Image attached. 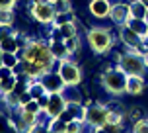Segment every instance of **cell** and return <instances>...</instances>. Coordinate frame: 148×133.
Segmentation results:
<instances>
[{
    "label": "cell",
    "instance_id": "cell-1",
    "mask_svg": "<svg viewBox=\"0 0 148 133\" xmlns=\"http://www.w3.org/2000/svg\"><path fill=\"white\" fill-rule=\"evenodd\" d=\"M86 41H88V47L96 55H105L113 49V45L117 41V37L113 35V31L109 28H103V26H94L86 31Z\"/></svg>",
    "mask_w": 148,
    "mask_h": 133
},
{
    "label": "cell",
    "instance_id": "cell-2",
    "mask_svg": "<svg viewBox=\"0 0 148 133\" xmlns=\"http://www.w3.org/2000/svg\"><path fill=\"white\" fill-rule=\"evenodd\" d=\"M99 84H101V88H103L109 96H113V98L127 94V74L123 73L117 65L115 66H107V69L101 71Z\"/></svg>",
    "mask_w": 148,
    "mask_h": 133
},
{
    "label": "cell",
    "instance_id": "cell-3",
    "mask_svg": "<svg viewBox=\"0 0 148 133\" xmlns=\"http://www.w3.org/2000/svg\"><path fill=\"white\" fill-rule=\"evenodd\" d=\"M115 65H117L127 76H129V74L146 76V73H148V57L146 55H140L138 51H133V49H127V51L121 53V57L117 59Z\"/></svg>",
    "mask_w": 148,
    "mask_h": 133
},
{
    "label": "cell",
    "instance_id": "cell-4",
    "mask_svg": "<svg viewBox=\"0 0 148 133\" xmlns=\"http://www.w3.org/2000/svg\"><path fill=\"white\" fill-rule=\"evenodd\" d=\"M27 12L33 16V20L41 26H53L55 22V16H57V10L49 0H27Z\"/></svg>",
    "mask_w": 148,
    "mask_h": 133
},
{
    "label": "cell",
    "instance_id": "cell-5",
    "mask_svg": "<svg viewBox=\"0 0 148 133\" xmlns=\"http://www.w3.org/2000/svg\"><path fill=\"white\" fill-rule=\"evenodd\" d=\"M107 114H109V106H105V104H84L82 121L86 125L97 129V127H103L107 123Z\"/></svg>",
    "mask_w": 148,
    "mask_h": 133
},
{
    "label": "cell",
    "instance_id": "cell-6",
    "mask_svg": "<svg viewBox=\"0 0 148 133\" xmlns=\"http://www.w3.org/2000/svg\"><path fill=\"white\" fill-rule=\"evenodd\" d=\"M57 73L60 74V78H62V82H64L66 86H78V84H82V80H84L82 66L78 65L76 61H72L70 57L57 63Z\"/></svg>",
    "mask_w": 148,
    "mask_h": 133
},
{
    "label": "cell",
    "instance_id": "cell-7",
    "mask_svg": "<svg viewBox=\"0 0 148 133\" xmlns=\"http://www.w3.org/2000/svg\"><path fill=\"white\" fill-rule=\"evenodd\" d=\"M142 39H144V37H140L138 33H134V31L131 30L129 26H119L117 41L123 45L125 49H133V51H134V49H136V47L142 43Z\"/></svg>",
    "mask_w": 148,
    "mask_h": 133
},
{
    "label": "cell",
    "instance_id": "cell-8",
    "mask_svg": "<svg viewBox=\"0 0 148 133\" xmlns=\"http://www.w3.org/2000/svg\"><path fill=\"white\" fill-rule=\"evenodd\" d=\"M131 18V6H129V2H125V0H119V2H115L113 6H111V12H109V20L115 26H125L127 20Z\"/></svg>",
    "mask_w": 148,
    "mask_h": 133
},
{
    "label": "cell",
    "instance_id": "cell-9",
    "mask_svg": "<svg viewBox=\"0 0 148 133\" xmlns=\"http://www.w3.org/2000/svg\"><path fill=\"white\" fill-rule=\"evenodd\" d=\"M68 108V102L64 100V96H62V92H53V94H49V104H47V108H45V112L49 114V118L55 119V118H60V114Z\"/></svg>",
    "mask_w": 148,
    "mask_h": 133
},
{
    "label": "cell",
    "instance_id": "cell-10",
    "mask_svg": "<svg viewBox=\"0 0 148 133\" xmlns=\"http://www.w3.org/2000/svg\"><path fill=\"white\" fill-rule=\"evenodd\" d=\"M39 82L43 84V88L49 92V94H53V92H62L64 90V82H62V78H60V74L57 73V69H53V71H49V73H45L41 78H39Z\"/></svg>",
    "mask_w": 148,
    "mask_h": 133
},
{
    "label": "cell",
    "instance_id": "cell-11",
    "mask_svg": "<svg viewBox=\"0 0 148 133\" xmlns=\"http://www.w3.org/2000/svg\"><path fill=\"white\" fill-rule=\"evenodd\" d=\"M111 6H113L111 0H90L88 2V12L94 16L96 20H105V18H109Z\"/></svg>",
    "mask_w": 148,
    "mask_h": 133
},
{
    "label": "cell",
    "instance_id": "cell-12",
    "mask_svg": "<svg viewBox=\"0 0 148 133\" xmlns=\"http://www.w3.org/2000/svg\"><path fill=\"white\" fill-rule=\"evenodd\" d=\"M146 88H148L146 76H138V74L127 76V94L129 96H140V94H144Z\"/></svg>",
    "mask_w": 148,
    "mask_h": 133
},
{
    "label": "cell",
    "instance_id": "cell-13",
    "mask_svg": "<svg viewBox=\"0 0 148 133\" xmlns=\"http://www.w3.org/2000/svg\"><path fill=\"white\" fill-rule=\"evenodd\" d=\"M62 96H64V100L68 102V106H82V104H84L82 94L78 92V88H76V86H64Z\"/></svg>",
    "mask_w": 148,
    "mask_h": 133
},
{
    "label": "cell",
    "instance_id": "cell-14",
    "mask_svg": "<svg viewBox=\"0 0 148 133\" xmlns=\"http://www.w3.org/2000/svg\"><path fill=\"white\" fill-rule=\"evenodd\" d=\"M49 45H51V51H53V55H55L57 61H62V59H68V57H70L64 39H62V41H55V39H53V41H49Z\"/></svg>",
    "mask_w": 148,
    "mask_h": 133
},
{
    "label": "cell",
    "instance_id": "cell-15",
    "mask_svg": "<svg viewBox=\"0 0 148 133\" xmlns=\"http://www.w3.org/2000/svg\"><path fill=\"white\" fill-rule=\"evenodd\" d=\"M131 6V18H138V20H146L148 14V6L142 2V0H131L129 2Z\"/></svg>",
    "mask_w": 148,
    "mask_h": 133
},
{
    "label": "cell",
    "instance_id": "cell-16",
    "mask_svg": "<svg viewBox=\"0 0 148 133\" xmlns=\"http://www.w3.org/2000/svg\"><path fill=\"white\" fill-rule=\"evenodd\" d=\"M125 26H129L134 33H138L140 37H146L148 33V22L146 20H138V18H129Z\"/></svg>",
    "mask_w": 148,
    "mask_h": 133
},
{
    "label": "cell",
    "instance_id": "cell-17",
    "mask_svg": "<svg viewBox=\"0 0 148 133\" xmlns=\"http://www.w3.org/2000/svg\"><path fill=\"white\" fill-rule=\"evenodd\" d=\"M60 31V35H62V39H68V37H74L78 35V22H76V18H74L72 22L68 24H62V26H57Z\"/></svg>",
    "mask_w": 148,
    "mask_h": 133
},
{
    "label": "cell",
    "instance_id": "cell-18",
    "mask_svg": "<svg viewBox=\"0 0 148 133\" xmlns=\"http://www.w3.org/2000/svg\"><path fill=\"white\" fill-rule=\"evenodd\" d=\"M14 22H16L14 8H2V10H0V26H8V28H12Z\"/></svg>",
    "mask_w": 148,
    "mask_h": 133
},
{
    "label": "cell",
    "instance_id": "cell-19",
    "mask_svg": "<svg viewBox=\"0 0 148 133\" xmlns=\"http://www.w3.org/2000/svg\"><path fill=\"white\" fill-rule=\"evenodd\" d=\"M64 43H66V49H68V53H70V57H72V55H80V51H82L80 35L68 37V39H64Z\"/></svg>",
    "mask_w": 148,
    "mask_h": 133
},
{
    "label": "cell",
    "instance_id": "cell-20",
    "mask_svg": "<svg viewBox=\"0 0 148 133\" xmlns=\"http://www.w3.org/2000/svg\"><path fill=\"white\" fill-rule=\"evenodd\" d=\"M16 82H18L16 74L8 76V78H2V80H0V96H4V94H8V92H12L14 86H16Z\"/></svg>",
    "mask_w": 148,
    "mask_h": 133
},
{
    "label": "cell",
    "instance_id": "cell-21",
    "mask_svg": "<svg viewBox=\"0 0 148 133\" xmlns=\"http://www.w3.org/2000/svg\"><path fill=\"white\" fill-rule=\"evenodd\" d=\"M129 133H148V118H140L133 121L129 127Z\"/></svg>",
    "mask_w": 148,
    "mask_h": 133
},
{
    "label": "cell",
    "instance_id": "cell-22",
    "mask_svg": "<svg viewBox=\"0 0 148 133\" xmlns=\"http://www.w3.org/2000/svg\"><path fill=\"white\" fill-rule=\"evenodd\" d=\"M74 18H76V16H74V10H70V12H57L53 26H62V24H68V22H72Z\"/></svg>",
    "mask_w": 148,
    "mask_h": 133
},
{
    "label": "cell",
    "instance_id": "cell-23",
    "mask_svg": "<svg viewBox=\"0 0 148 133\" xmlns=\"http://www.w3.org/2000/svg\"><path fill=\"white\" fill-rule=\"evenodd\" d=\"M20 63V57L16 55V53H4L2 51V65L4 66H10L12 71H14V66Z\"/></svg>",
    "mask_w": 148,
    "mask_h": 133
},
{
    "label": "cell",
    "instance_id": "cell-24",
    "mask_svg": "<svg viewBox=\"0 0 148 133\" xmlns=\"http://www.w3.org/2000/svg\"><path fill=\"white\" fill-rule=\"evenodd\" d=\"M49 129H53L55 133H66V121L60 118H55L49 121Z\"/></svg>",
    "mask_w": 148,
    "mask_h": 133
},
{
    "label": "cell",
    "instance_id": "cell-25",
    "mask_svg": "<svg viewBox=\"0 0 148 133\" xmlns=\"http://www.w3.org/2000/svg\"><path fill=\"white\" fill-rule=\"evenodd\" d=\"M103 129H105L107 133H127L125 123H105Z\"/></svg>",
    "mask_w": 148,
    "mask_h": 133
},
{
    "label": "cell",
    "instance_id": "cell-26",
    "mask_svg": "<svg viewBox=\"0 0 148 133\" xmlns=\"http://www.w3.org/2000/svg\"><path fill=\"white\" fill-rule=\"evenodd\" d=\"M22 108H23V110H27V112H31V114H39V112H41V106H39V102H37V100H33V98H31L27 104H23Z\"/></svg>",
    "mask_w": 148,
    "mask_h": 133
},
{
    "label": "cell",
    "instance_id": "cell-27",
    "mask_svg": "<svg viewBox=\"0 0 148 133\" xmlns=\"http://www.w3.org/2000/svg\"><path fill=\"white\" fill-rule=\"evenodd\" d=\"M18 0H0V10L2 8H16Z\"/></svg>",
    "mask_w": 148,
    "mask_h": 133
},
{
    "label": "cell",
    "instance_id": "cell-28",
    "mask_svg": "<svg viewBox=\"0 0 148 133\" xmlns=\"http://www.w3.org/2000/svg\"><path fill=\"white\" fill-rule=\"evenodd\" d=\"M37 102H39V106H41V110H45L47 104H49V92L43 94V96H39V98H37Z\"/></svg>",
    "mask_w": 148,
    "mask_h": 133
},
{
    "label": "cell",
    "instance_id": "cell-29",
    "mask_svg": "<svg viewBox=\"0 0 148 133\" xmlns=\"http://www.w3.org/2000/svg\"><path fill=\"white\" fill-rule=\"evenodd\" d=\"M92 133H107V131H105L103 127H97V129H94V131H92Z\"/></svg>",
    "mask_w": 148,
    "mask_h": 133
},
{
    "label": "cell",
    "instance_id": "cell-30",
    "mask_svg": "<svg viewBox=\"0 0 148 133\" xmlns=\"http://www.w3.org/2000/svg\"><path fill=\"white\" fill-rule=\"evenodd\" d=\"M51 4H57V2H62V0H49Z\"/></svg>",
    "mask_w": 148,
    "mask_h": 133
},
{
    "label": "cell",
    "instance_id": "cell-31",
    "mask_svg": "<svg viewBox=\"0 0 148 133\" xmlns=\"http://www.w3.org/2000/svg\"><path fill=\"white\" fill-rule=\"evenodd\" d=\"M0 66H2V49H0Z\"/></svg>",
    "mask_w": 148,
    "mask_h": 133
},
{
    "label": "cell",
    "instance_id": "cell-32",
    "mask_svg": "<svg viewBox=\"0 0 148 133\" xmlns=\"http://www.w3.org/2000/svg\"><path fill=\"white\" fill-rule=\"evenodd\" d=\"M47 133H55V131H53V129H47Z\"/></svg>",
    "mask_w": 148,
    "mask_h": 133
},
{
    "label": "cell",
    "instance_id": "cell-33",
    "mask_svg": "<svg viewBox=\"0 0 148 133\" xmlns=\"http://www.w3.org/2000/svg\"><path fill=\"white\" fill-rule=\"evenodd\" d=\"M142 2H144V4H146V6H148V0H142Z\"/></svg>",
    "mask_w": 148,
    "mask_h": 133
},
{
    "label": "cell",
    "instance_id": "cell-34",
    "mask_svg": "<svg viewBox=\"0 0 148 133\" xmlns=\"http://www.w3.org/2000/svg\"><path fill=\"white\" fill-rule=\"evenodd\" d=\"M144 39H146V41H148V33H146V37H144Z\"/></svg>",
    "mask_w": 148,
    "mask_h": 133
},
{
    "label": "cell",
    "instance_id": "cell-35",
    "mask_svg": "<svg viewBox=\"0 0 148 133\" xmlns=\"http://www.w3.org/2000/svg\"><path fill=\"white\" fill-rule=\"evenodd\" d=\"M146 22H148V14H146Z\"/></svg>",
    "mask_w": 148,
    "mask_h": 133
},
{
    "label": "cell",
    "instance_id": "cell-36",
    "mask_svg": "<svg viewBox=\"0 0 148 133\" xmlns=\"http://www.w3.org/2000/svg\"><path fill=\"white\" fill-rule=\"evenodd\" d=\"M0 80H2V78H0Z\"/></svg>",
    "mask_w": 148,
    "mask_h": 133
},
{
    "label": "cell",
    "instance_id": "cell-37",
    "mask_svg": "<svg viewBox=\"0 0 148 133\" xmlns=\"http://www.w3.org/2000/svg\"><path fill=\"white\" fill-rule=\"evenodd\" d=\"M146 57H148V55H146Z\"/></svg>",
    "mask_w": 148,
    "mask_h": 133
}]
</instances>
